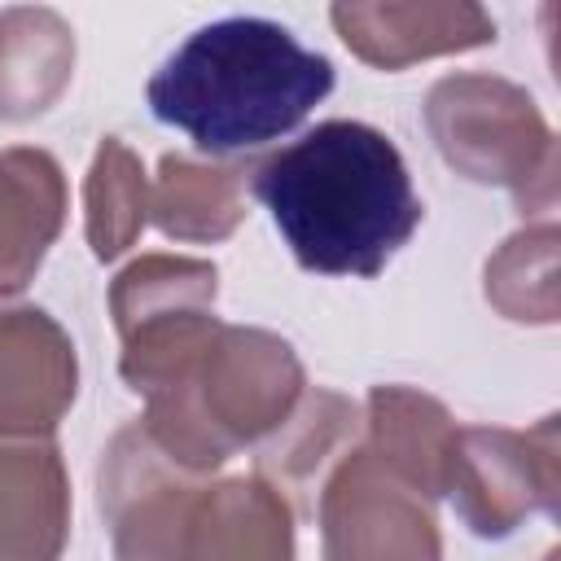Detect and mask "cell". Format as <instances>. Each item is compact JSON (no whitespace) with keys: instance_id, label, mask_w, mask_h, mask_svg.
Segmentation results:
<instances>
[{"instance_id":"obj_1","label":"cell","mask_w":561,"mask_h":561,"mask_svg":"<svg viewBox=\"0 0 561 561\" xmlns=\"http://www.w3.org/2000/svg\"><path fill=\"white\" fill-rule=\"evenodd\" d=\"M250 188L320 276H377L425 215L394 140L355 118H329L267 153Z\"/></svg>"},{"instance_id":"obj_2","label":"cell","mask_w":561,"mask_h":561,"mask_svg":"<svg viewBox=\"0 0 561 561\" xmlns=\"http://www.w3.org/2000/svg\"><path fill=\"white\" fill-rule=\"evenodd\" d=\"M149 110L206 153H237L294 131L329 92L333 61L267 18L193 31L149 79Z\"/></svg>"},{"instance_id":"obj_3","label":"cell","mask_w":561,"mask_h":561,"mask_svg":"<svg viewBox=\"0 0 561 561\" xmlns=\"http://www.w3.org/2000/svg\"><path fill=\"white\" fill-rule=\"evenodd\" d=\"M302 390V359L280 333L219 324L206 351L145 399L140 425L175 465L215 473L237 447L263 443Z\"/></svg>"},{"instance_id":"obj_4","label":"cell","mask_w":561,"mask_h":561,"mask_svg":"<svg viewBox=\"0 0 561 561\" xmlns=\"http://www.w3.org/2000/svg\"><path fill=\"white\" fill-rule=\"evenodd\" d=\"M425 127L456 175L508 188L522 215L557 206V136L526 88L478 70L447 75L425 96Z\"/></svg>"},{"instance_id":"obj_5","label":"cell","mask_w":561,"mask_h":561,"mask_svg":"<svg viewBox=\"0 0 561 561\" xmlns=\"http://www.w3.org/2000/svg\"><path fill=\"white\" fill-rule=\"evenodd\" d=\"M447 495L465 526L482 539L513 535L530 513H557L561 500V434L557 416L530 430L465 425L456 430Z\"/></svg>"},{"instance_id":"obj_6","label":"cell","mask_w":561,"mask_h":561,"mask_svg":"<svg viewBox=\"0 0 561 561\" xmlns=\"http://www.w3.org/2000/svg\"><path fill=\"white\" fill-rule=\"evenodd\" d=\"M324 561H443L430 504L386 473L368 447L337 460L316 495Z\"/></svg>"},{"instance_id":"obj_7","label":"cell","mask_w":561,"mask_h":561,"mask_svg":"<svg viewBox=\"0 0 561 561\" xmlns=\"http://www.w3.org/2000/svg\"><path fill=\"white\" fill-rule=\"evenodd\" d=\"M210 473L175 465L140 421L123 425L96 469L101 517L114 539V561H175L184 513Z\"/></svg>"},{"instance_id":"obj_8","label":"cell","mask_w":561,"mask_h":561,"mask_svg":"<svg viewBox=\"0 0 561 561\" xmlns=\"http://www.w3.org/2000/svg\"><path fill=\"white\" fill-rule=\"evenodd\" d=\"M79 390L70 333L0 289V438H53Z\"/></svg>"},{"instance_id":"obj_9","label":"cell","mask_w":561,"mask_h":561,"mask_svg":"<svg viewBox=\"0 0 561 561\" xmlns=\"http://www.w3.org/2000/svg\"><path fill=\"white\" fill-rule=\"evenodd\" d=\"M329 18L342 44L377 70H403L412 61L469 53L495 39L491 13L469 0H351L333 4Z\"/></svg>"},{"instance_id":"obj_10","label":"cell","mask_w":561,"mask_h":561,"mask_svg":"<svg viewBox=\"0 0 561 561\" xmlns=\"http://www.w3.org/2000/svg\"><path fill=\"white\" fill-rule=\"evenodd\" d=\"M175 561H294V508L259 473L202 482Z\"/></svg>"},{"instance_id":"obj_11","label":"cell","mask_w":561,"mask_h":561,"mask_svg":"<svg viewBox=\"0 0 561 561\" xmlns=\"http://www.w3.org/2000/svg\"><path fill=\"white\" fill-rule=\"evenodd\" d=\"M70 478L53 438H0V561H61Z\"/></svg>"},{"instance_id":"obj_12","label":"cell","mask_w":561,"mask_h":561,"mask_svg":"<svg viewBox=\"0 0 561 561\" xmlns=\"http://www.w3.org/2000/svg\"><path fill=\"white\" fill-rule=\"evenodd\" d=\"M364 412L337 390H302L294 412L263 438L259 478H267L289 508H316L324 478L337 469L342 456L359 447Z\"/></svg>"},{"instance_id":"obj_13","label":"cell","mask_w":561,"mask_h":561,"mask_svg":"<svg viewBox=\"0 0 561 561\" xmlns=\"http://www.w3.org/2000/svg\"><path fill=\"white\" fill-rule=\"evenodd\" d=\"M451 412L416 386H373L364 403V434L373 460L394 473L425 504L447 495V469L456 447Z\"/></svg>"},{"instance_id":"obj_14","label":"cell","mask_w":561,"mask_h":561,"mask_svg":"<svg viewBox=\"0 0 561 561\" xmlns=\"http://www.w3.org/2000/svg\"><path fill=\"white\" fill-rule=\"evenodd\" d=\"M66 224V175L48 149H0V289H22Z\"/></svg>"},{"instance_id":"obj_15","label":"cell","mask_w":561,"mask_h":561,"mask_svg":"<svg viewBox=\"0 0 561 561\" xmlns=\"http://www.w3.org/2000/svg\"><path fill=\"white\" fill-rule=\"evenodd\" d=\"M75 75V31L57 9H0V118L44 114Z\"/></svg>"},{"instance_id":"obj_16","label":"cell","mask_w":561,"mask_h":561,"mask_svg":"<svg viewBox=\"0 0 561 561\" xmlns=\"http://www.w3.org/2000/svg\"><path fill=\"white\" fill-rule=\"evenodd\" d=\"M149 215L175 241H224L245 219V171L162 153L149 188Z\"/></svg>"},{"instance_id":"obj_17","label":"cell","mask_w":561,"mask_h":561,"mask_svg":"<svg viewBox=\"0 0 561 561\" xmlns=\"http://www.w3.org/2000/svg\"><path fill=\"white\" fill-rule=\"evenodd\" d=\"M145 219H149L145 167L118 136H105L83 180V228H88L92 254L101 263L118 259L123 250L136 245Z\"/></svg>"},{"instance_id":"obj_18","label":"cell","mask_w":561,"mask_h":561,"mask_svg":"<svg viewBox=\"0 0 561 561\" xmlns=\"http://www.w3.org/2000/svg\"><path fill=\"white\" fill-rule=\"evenodd\" d=\"M557 224H530L513 232L486 259V302L517 324H552L561 316L557 289Z\"/></svg>"},{"instance_id":"obj_19","label":"cell","mask_w":561,"mask_h":561,"mask_svg":"<svg viewBox=\"0 0 561 561\" xmlns=\"http://www.w3.org/2000/svg\"><path fill=\"white\" fill-rule=\"evenodd\" d=\"M219 272L206 259L188 254H140L127 263L110 285V316L114 329L127 333L145 320L171 316V311H202L215 307Z\"/></svg>"}]
</instances>
